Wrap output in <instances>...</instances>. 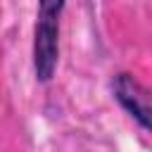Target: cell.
Masks as SVG:
<instances>
[{"mask_svg":"<svg viewBox=\"0 0 152 152\" xmlns=\"http://www.w3.org/2000/svg\"><path fill=\"white\" fill-rule=\"evenodd\" d=\"M112 95L121 109L152 133V90L145 88L133 74L119 71L112 78Z\"/></svg>","mask_w":152,"mask_h":152,"instance_id":"7a4b0ae2","label":"cell"},{"mask_svg":"<svg viewBox=\"0 0 152 152\" xmlns=\"http://www.w3.org/2000/svg\"><path fill=\"white\" fill-rule=\"evenodd\" d=\"M66 0H38L33 28V74L38 83H50L59 64V24Z\"/></svg>","mask_w":152,"mask_h":152,"instance_id":"6da1fadb","label":"cell"}]
</instances>
